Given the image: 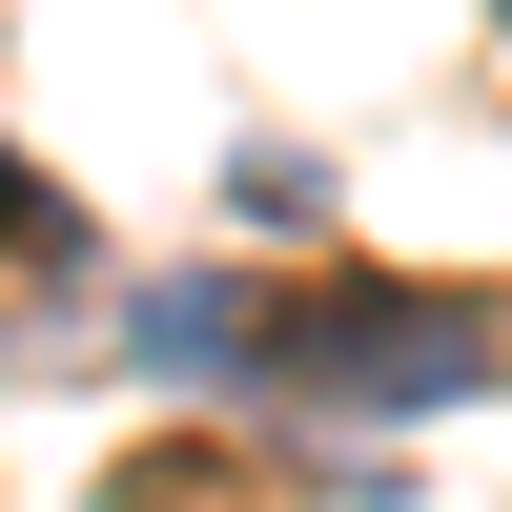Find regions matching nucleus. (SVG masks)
<instances>
[{"instance_id": "nucleus-1", "label": "nucleus", "mask_w": 512, "mask_h": 512, "mask_svg": "<svg viewBox=\"0 0 512 512\" xmlns=\"http://www.w3.org/2000/svg\"><path fill=\"white\" fill-rule=\"evenodd\" d=\"M123 369L287 390V410H472L492 369H512V308H492V287H308V308H267V287L185 267V287H144Z\"/></svg>"}, {"instance_id": "nucleus-2", "label": "nucleus", "mask_w": 512, "mask_h": 512, "mask_svg": "<svg viewBox=\"0 0 512 512\" xmlns=\"http://www.w3.org/2000/svg\"><path fill=\"white\" fill-rule=\"evenodd\" d=\"M0 246H41V267H62V246H82V226H62V205H41V185H21V164H0Z\"/></svg>"}, {"instance_id": "nucleus-3", "label": "nucleus", "mask_w": 512, "mask_h": 512, "mask_svg": "<svg viewBox=\"0 0 512 512\" xmlns=\"http://www.w3.org/2000/svg\"><path fill=\"white\" fill-rule=\"evenodd\" d=\"M492 21H512V0H492Z\"/></svg>"}]
</instances>
